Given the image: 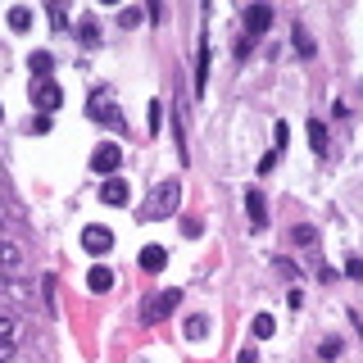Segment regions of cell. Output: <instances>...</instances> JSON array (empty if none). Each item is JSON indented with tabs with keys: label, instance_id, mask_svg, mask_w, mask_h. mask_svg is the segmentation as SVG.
Masks as SVG:
<instances>
[{
	"label": "cell",
	"instance_id": "1",
	"mask_svg": "<svg viewBox=\"0 0 363 363\" xmlns=\"http://www.w3.org/2000/svg\"><path fill=\"white\" fill-rule=\"evenodd\" d=\"M177 200H182V182L177 177L159 182L141 205V222H159V218H168V213H177Z\"/></svg>",
	"mask_w": 363,
	"mask_h": 363
},
{
	"label": "cell",
	"instance_id": "2",
	"mask_svg": "<svg viewBox=\"0 0 363 363\" xmlns=\"http://www.w3.org/2000/svg\"><path fill=\"white\" fill-rule=\"evenodd\" d=\"M0 277L14 282V277H28V245L14 237H0Z\"/></svg>",
	"mask_w": 363,
	"mask_h": 363
},
{
	"label": "cell",
	"instance_id": "3",
	"mask_svg": "<svg viewBox=\"0 0 363 363\" xmlns=\"http://www.w3.org/2000/svg\"><path fill=\"white\" fill-rule=\"evenodd\" d=\"M177 304H182V291H173V286H168V291H155L150 300L141 304V323H150V327H159V323H164V318L173 314Z\"/></svg>",
	"mask_w": 363,
	"mask_h": 363
},
{
	"label": "cell",
	"instance_id": "4",
	"mask_svg": "<svg viewBox=\"0 0 363 363\" xmlns=\"http://www.w3.org/2000/svg\"><path fill=\"white\" fill-rule=\"evenodd\" d=\"M32 105H37L41 114H55L59 105H64V91H59L50 78H46V82H32Z\"/></svg>",
	"mask_w": 363,
	"mask_h": 363
},
{
	"label": "cell",
	"instance_id": "5",
	"mask_svg": "<svg viewBox=\"0 0 363 363\" xmlns=\"http://www.w3.org/2000/svg\"><path fill=\"white\" fill-rule=\"evenodd\" d=\"M91 119L123 127V119H119V109H114V100H109V91H105V87H95V91H91Z\"/></svg>",
	"mask_w": 363,
	"mask_h": 363
},
{
	"label": "cell",
	"instance_id": "6",
	"mask_svg": "<svg viewBox=\"0 0 363 363\" xmlns=\"http://www.w3.org/2000/svg\"><path fill=\"white\" fill-rule=\"evenodd\" d=\"M82 250L87 254H109L114 250V232L109 227H87L82 232Z\"/></svg>",
	"mask_w": 363,
	"mask_h": 363
},
{
	"label": "cell",
	"instance_id": "7",
	"mask_svg": "<svg viewBox=\"0 0 363 363\" xmlns=\"http://www.w3.org/2000/svg\"><path fill=\"white\" fill-rule=\"evenodd\" d=\"M100 200L109 209H123L127 200H132V191H127V182L123 177H105V186H100Z\"/></svg>",
	"mask_w": 363,
	"mask_h": 363
},
{
	"label": "cell",
	"instance_id": "8",
	"mask_svg": "<svg viewBox=\"0 0 363 363\" xmlns=\"http://www.w3.org/2000/svg\"><path fill=\"white\" fill-rule=\"evenodd\" d=\"M245 213H250V227H254V232L268 227V200H263V191H259V186L245 196Z\"/></svg>",
	"mask_w": 363,
	"mask_h": 363
},
{
	"label": "cell",
	"instance_id": "9",
	"mask_svg": "<svg viewBox=\"0 0 363 363\" xmlns=\"http://www.w3.org/2000/svg\"><path fill=\"white\" fill-rule=\"evenodd\" d=\"M119 164H123L119 145H100V150L91 155V168H95V173H105V177H114V168H119Z\"/></svg>",
	"mask_w": 363,
	"mask_h": 363
},
{
	"label": "cell",
	"instance_id": "10",
	"mask_svg": "<svg viewBox=\"0 0 363 363\" xmlns=\"http://www.w3.org/2000/svg\"><path fill=\"white\" fill-rule=\"evenodd\" d=\"M136 263H141V273H164V263H168V250H164V245H141Z\"/></svg>",
	"mask_w": 363,
	"mask_h": 363
},
{
	"label": "cell",
	"instance_id": "11",
	"mask_svg": "<svg viewBox=\"0 0 363 363\" xmlns=\"http://www.w3.org/2000/svg\"><path fill=\"white\" fill-rule=\"evenodd\" d=\"M28 69H32V82H46L50 73H55V55H50V50H32Z\"/></svg>",
	"mask_w": 363,
	"mask_h": 363
},
{
	"label": "cell",
	"instance_id": "12",
	"mask_svg": "<svg viewBox=\"0 0 363 363\" xmlns=\"http://www.w3.org/2000/svg\"><path fill=\"white\" fill-rule=\"evenodd\" d=\"M268 23H273L268 5H250V9H245V32H250V37H254V32H268Z\"/></svg>",
	"mask_w": 363,
	"mask_h": 363
},
{
	"label": "cell",
	"instance_id": "13",
	"mask_svg": "<svg viewBox=\"0 0 363 363\" xmlns=\"http://www.w3.org/2000/svg\"><path fill=\"white\" fill-rule=\"evenodd\" d=\"M309 141H314V155H327V150H332V141H327V123H323V119L309 123Z\"/></svg>",
	"mask_w": 363,
	"mask_h": 363
},
{
	"label": "cell",
	"instance_id": "14",
	"mask_svg": "<svg viewBox=\"0 0 363 363\" xmlns=\"http://www.w3.org/2000/svg\"><path fill=\"white\" fill-rule=\"evenodd\" d=\"M205 82H209V46L200 41L196 46V91H205Z\"/></svg>",
	"mask_w": 363,
	"mask_h": 363
},
{
	"label": "cell",
	"instance_id": "15",
	"mask_svg": "<svg viewBox=\"0 0 363 363\" xmlns=\"http://www.w3.org/2000/svg\"><path fill=\"white\" fill-rule=\"evenodd\" d=\"M18 340H23V327H18L9 314H0V345H18Z\"/></svg>",
	"mask_w": 363,
	"mask_h": 363
},
{
	"label": "cell",
	"instance_id": "16",
	"mask_svg": "<svg viewBox=\"0 0 363 363\" xmlns=\"http://www.w3.org/2000/svg\"><path fill=\"white\" fill-rule=\"evenodd\" d=\"M5 291H9V300H18V304H32V300H37V295H32V286H28V277L5 282Z\"/></svg>",
	"mask_w": 363,
	"mask_h": 363
},
{
	"label": "cell",
	"instance_id": "17",
	"mask_svg": "<svg viewBox=\"0 0 363 363\" xmlns=\"http://www.w3.org/2000/svg\"><path fill=\"white\" fill-rule=\"evenodd\" d=\"M78 37H82V46H100V23L87 14V18H78Z\"/></svg>",
	"mask_w": 363,
	"mask_h": 363
},
{
	"label": "cell",
	"instance_id": "18",
	"mask_svg": "<svg viewBox=\"0 0 363 363\" xmlns=\"http://www.w3.org/2000/svg\"><path fill=\"white\" fill-rule=\"evenodd\" d=\"M87 286H91V291H109V286H114V273L105 268V263H95V268L87 273Z\"/></svg>",
	"mask_w": 363,
	"mask_h": 363
},
{
	"label": "cell",
	"instance_id": "19",
	"mask_svg": "<svg viewBox=\"0 0 363 363\" xmlns=\"http://www.w3.org/2000/svg\"><path fill=\"white\" fill-rule=\"evenodd\" d=\"M291 241L309 250V245H318V227H309V222H295V227H291Z\"/></svg>",
	"mask_w": 363,
	"mask_h": 363
},
{
	"label": "cell",
	"instance_id": "20",
	"mask_svg": "<svg viewBox=\"0 0 363 363\" xmlns=\"http://www.w3.org/2000/svg\"><path fill=\"white\" fill-rule=\"evenodd\" d=\"M9 28H14V32H28L32 28V9L28 5H14V9H9Z\"/></svg>",
	"mask_w": 363,
	"mask_h": 363
},
{
	"label": "cell",
	"instance_id": "21",
	"mask_svg": "<svg viewBox=\"0 0 363 363\" xmlns=\"http://www.w3.org/2000/svg\"><path fill=\"white\" fill-rule=\"evenodd\" d=\"M141 18H145V9H141V5L119 9V28H141Z\"/></svg>",
	"mask_w": 363,
	"mask_h": 363
},
{
	"label": "cell",
	"instance_id": "22",
	"mask_svg": "<svg viewBox=\"0 0 363 363\" xmlns=\"http://www.w3.org/2000/svg\"><path fill=\"white\" fill-rule=\"evenodd\" d=\"M186 336H191V340L209 336V318H205V314H191V318H186Z\"/></svg>",
	"mask_w": 363,
	"mask_h": 363
},
{
	"label": "cell",
	"instance_id": "23",
	"mask_svg": "<svg viewBox=\"0 0 363 363\" xmlns=\"http://www.w3.org/2000/svg\"><path fill=\"white\" fill-rule=\"evenodd\" d=\"M273 314H254V327H250V332H254V340H268L273 336Z\"/></svg>",
	"mask_w": 363,
	"mask_h": 363
},
{
	"label": "cell",
	"instance_id": "24",
	"mask_svg": "<svg viewBox=\"0 0 363 363\" xmlns=\"http://www.w3.org/2000/svg\"><path fill=\"white\" fill-rule=\"evenodd\" d=\"M295 50H300L304 59H309V55H314V50H318V46H314V37H309V28H304V23H295Z\"/></svg>",
	"mask_w": 363,
	"mask_h": 363
},
{
	"label": "cell",
	"instance_id": "25",
	"mask_svg": "<svg viewBox=\"0 0 363 363\" xmlns=\"http://www.w3.org/2000/svg\"><path fill=\"white\" fill-rule=\"evenodd\" d=\"M340 355V336H327L323 345H318V359H336Z\"/></svg>",
	"mask_w": 363,
	"mask_h": 363
},
{
	"label": "cell",
	"instance_id": "26",
	"mask_svg": "<svg viewBox=\"0 0 363 363\" xmlns=\"http://www.w3.org/2000/svg\"><path fill=\"white\" fill-rule=\"evenodd\" d=\"M50 23H55V28H69V14H64L59 0H50Z\"/></svg>",
	"mask_w": 363,
	"mask_h": 363
},
{
	"label": "cell",
	"instance_id": "27",
	"mask_svg": "<svg viewBox=\"0 0 363 363\" xmlns=\"http://www.w3.org/2000/svg\"><path fill=\"white\" fill-rule=\"evenodd\" d=\"M345 277L350 282H363V259H345Z\"/></svg>",
	"mask_w": 363,
	"mask_h": 363
},
{
	"label": "cell",
	"instance_id": "28",
	"mask_svg": "<svg viewBox=\"0 0 363 363\" xmlns=\"http://www.w3.org/2000/svg\"><path fill=\"white\" fill-rule=\"evenodd\" d=\"M182 232H186V237H200V232H205V222H200V218H182Z\"/></svg>",
	"mask_w": 363,
	"mask_h": 363
},
{
	"label": "cell",
	"instance_id": "29",
	"mask_svg": "<svg viewBox=\"0 0 363 363\" xmlns=\"http://www.w3.org/2000/svg\"><path fill=\"white\" fill-rule=\"evenodd\" d=\"M273 136H277V150H282V145L291 141V127H286V123H277V127H273Z\"/></svg>",
	"mask_w": 363,
	"mask_h": 363
},
{
	"label": "cell",
	"instance_id": "30",
	"mask_svg": "<svg viewBox=\"0 0 363 363\" xmlns=\"http://www.w3.org/2000/svg\"><path fill=\"white\" fill-rule=\"evenodd\" d=\"M159 114H164V105L155 100V105H150V132H159Z\"/></svg>",
	"mask_w": 363,
	"mask_h": 363
},
{
	"label": "cell",
	"instance_id": "31",
	"mask_svg": "<svg viewBox=\"0 0 363 363\" xmlns=\"http://www.w3.org/2000/svg\"><path fill=\"white\" fill-rule=\"evenodd\" d=\"M237 363H259V359H254V350H241V359Z\"/></svg>",
	"mask_w": 363,
	"mask_h": 363
},
{
	"label": "cell",
	"instance_id": "32",
	"mask_svg": "<svg viewBox=\"0 0 363 363\" xmlns=\"http://www.w3.org/2000/svg\"><path fill=\"white\" fill-rule=\"evenodd\" d=\"M0 123H5V105H0Z\"/></svg>",
	"mask_w": 363,
	"mask_h": 363
}]
</instances>
